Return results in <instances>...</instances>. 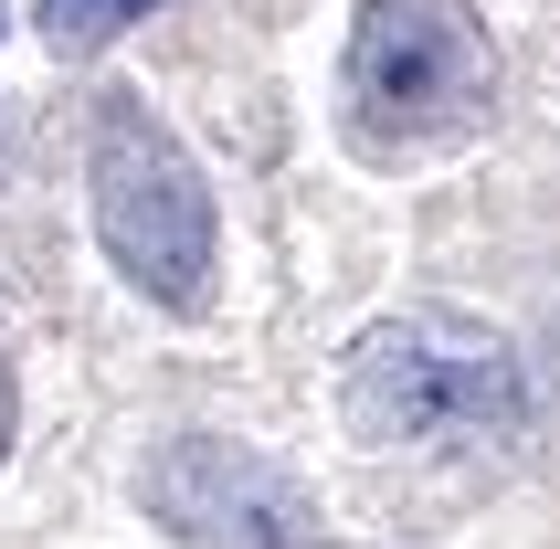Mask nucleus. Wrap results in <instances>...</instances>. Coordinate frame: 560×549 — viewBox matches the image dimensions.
Here are the masks:
<instances>
[{
  "label": "nucleus",
  "mask_w": 560,
  "mask_h": 549,
  "mask_svg": "<svg viewBox=\"0 0 560 549\" xmlns=\"http://www.w3.org/2000/svg\"><path fill=\"white\" fill-rule=\"evenodd\" d=\"M498 106V43L476 0H360L339 54V127L371 159H444Z\"/></svg>",
  "instance_id": "1"
},
{
  "label": "nucleus",
  "mask_w": 560,
  "mask_h": 549,
  "mask_svg": "<svg viewBox=\"0 0 560 549\" xmlns=\"http://www.w3.org/2000/svg\"><path fill=\"white\" fill-rule=\"evenodd\" d=\"M85 212H95L106 265L159 317H201L212 306V265H222L212 180H201V159L180 149V127L159 117L149 95H106L95 106V127H85Z\"/></svg>",
  "instance_id": "2"
},
{
  "label": "nucleus",
  "mask_w": 560,
  "mask_h": 549,
  "mask_svg": "<svg viewBox=\"0 0 560 549\" xmlns=\"http://www.w3.org/2000/svg\"><path fill=\"white\" fill-rule=\"evenodd\" d=\"M339 423L360 444H487L529 423V370L498 328H476L455 306H402L349 338Z\"/></svg>",
  "instance_id": "3"
},
{
  "label": "nucleus",
  "mask_w": 560,
  "mask_h": 549,
  "mask_svg": "<svg viewBox=\"0 0 560 549\" xmlns=\"http://www.w3.org/2000/svg\"><path fill=\"white\" fill-rule=\"evenodd\" d=\"M138 497L180 549H317V497L233 433H170L138 465Z\"/></svg>",
  "instance_id": "4"
},
{
  "label": "nucleus",
  "mask_w": 560,
  "mask_h": 549,
  "mask_svg": "<svg viewBox=\"0 0 560 549\" xmlns=\"http://www.w3.org/2000/svg\"><path fill=\"white\" fill-rule=\"evenodd\" d=\"M127 22H149V0H43V43L54 54H106Z\"/></svg>",
  "instance_id": "5"
},
{
  "label": "nucleus",
  "mask_w": 560,
  "mask_h": 549,
  "mask_svg": "<svg viewBox=\"0 0 560 549\" xmlns=\"http://www.w3.org/2000/svg\"><path fill=\"white\" fill-rule=\"evenodd\" d=\"M11 423H22V392H11V349H0V455H11Z\"/></svg>",
  "instance_id": "6"
}]
</instances>
